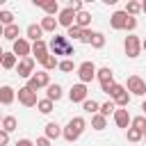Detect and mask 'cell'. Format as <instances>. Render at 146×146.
<instances>
[{
	"label": "cell",
	"instance_id": "40",
	"mask_svg": "<svg viewBox=\"0 0 146 146\" xmlns=\"http://www.w3.org/2000/svg\"><path fill=\"white\" fill-rule=\"evenodd\" d=\"M135 27H137V18H135V16H128V21H125V30L132 32Z\"/></svg>",
	"mask_w": 146,
	"mask_h": 146
},
{
	"label": "cell",
	"instance_id": "24",
	"mask_svg": "<svg viewBox=\"0 0 146 146\" xmlns=\"http://www.w3.org/2000/svg\"><path fill=\"white\" fill-rule=\"evenodd\" d=\"M130 128H135V130H139V132L146 135V116H144V114L132 116V119H130Z\"/></svg>",
	"mask_w": 146,
	"mask_h": 146
},
{
	"label": "cell",
	"instance_id": "11",
	"mask_svg": "<svg viewBox=\"0 0 146 146\" xmlns=\"http://www.w3.org/2000/svg\"><path fill=\"white\" fill-rule=\"evenodd\" d=\"M87 84H82V82H78V84H73L71 87V91H68V98H71V103H84L87 100Z\"/></svg>",
	"mask_w": 146,
	"mask_h": 146
},
{
	"label": "cell",
	"instance_id": "49",
	"mask_svg": "<svg viewBox=\"0 0 146 146\" xmlns=\"http://www.w3.org/2000/svg\"><path fill=\"white\" fill-rule=\"evenodd\" d=\"M2 55H5V50H2V48H0V62H2Z\"/></svg>",
	"mask_w": 146,
	"mask_h": 146
},
{
	"label": "cell",
	"instance_id": "12",
	"mask_svg": "<svg viewBox=\"0 0 146 146\" xmlns=\"http://www.w3.org/2000/svg\"><path fill=\"white\" fill-rule=\"evenodd\" d=\"M57 25H64L66 30H68L71 25H75V11H73L71 7H64V9H59V16H57Z\"/></svg>",
	"mask_w": 146,
	"mask_h": 146
},
{
	"label": "cell",
	"instance_id": "9",
	"mask_svg": "<svg viewBox=\"0 0 146 146\" xmlns=\"http://www.w3.org/2000/svg\"><path fill=\"white\" fill-rule=\"evenodd\" d=\"M34 57H23V59H18V64H16V73L21 75V78H32V73H34Z\"/></svg>",
	"mask_w": 146,
	"mask_h": 146
},
{
	"label": "cell",
	"instance_id": "22",
	"mask_svg": "<svg viewBox=\"0 0 146 146\" xmlns=\"http://www.w3.org/2000/svg\"><path fill=\"white\" fill-rule=\"evenodd\" d=\"M0 125H2V130L9 135V132H14V130L18 128V121H16V116H2V123H0Z\"/></svg>",
	"mask_w": 146,
	"mask_h": 146
},
{
	"label": "cell",
	"instance_id": "44",
	"mask_svg": "<svg viewBox=\"0 0 146 146\" xmlns=\"http://www.w3.org/2000/svg\"><path fill=\"white\" fill-rule=\"evenodd\" d=\"M36 146H50V139L48 137H39L36 139Z\"/></svg>",
	"mask_w": 146,
	"mask_h": 146
},
{
	"label": "cell",
	"instance_id": "20",
	"mask_svg": "<svg viewBox=\"0 0 146 146\" xmlns=\"http://www.w3.org/2000/svg\"><path fill=\"white\" fill-rule=\"evenodd\" d=\"M46 98L52 100V103L59 100V98H62V87H59L57 82H55V84H48V87H46Z\"/></svg>",
	"mask_w": 146,
	"mask_h": 146
},
{
	"label": "cell",
	"instance_id": "26",
	"mask_svg": "<svg viewBox=\"0 0 146 146\" xmlns=\"http://www.w3.org/2000/svg\"><path fill=\"white\" fill-rule=\"evenodd\" d=\"M16 64H18V59H16L14 52H5L2 55V62H0L2 68H16Z\"/></svg>",
	"mask_w": 146,
	"mask_h": 146
},
{
	"label": "cell",
	"instance_id": "1",
	"mask_svg": "<svg viewBox=\"0 0 146 146\" xmlns=\"http://www.w3.org/2000/svg\"><path fill=\"white\" fill-rule=\"evenodd\" d=\"M48 52L50 55H75V50H73V43L66 39V34H55L52 36V41H50V46H48Z\"/></svg>",
	"mask_w": 146,
	"mask_h": 146
},
{
	"label": "cell",
	"instance_id": "45",
	"mask_svg": "<svg viewBox=\"0 0 146 146\" xmlns=\"http://www.w3.org/2000/svg\"><path fill=\"white\" fill-rule=\"evenodd\" d=\"M16 146H34V144H32L30 139H18V141H16Z\"/></svg>",
	"mask_w": 146,
	"mask_h": 146
},
{
	"label": "cell",
	"instance_id": "21",
	"mask_svg": "<svg viewBox=\"0 0 146 146\" xmlns=\"http://www.w3.org/2000/svg\"><path fill=\"white\" fill-rule=\"evenodd\" d=\"M27 39H32V43L34 41H39L41 36H43V30H41V25H36V23H32V25H27Z\"/></svg>",
	"mask_w": 146,
	"mask_h": 146
},
{
	"label": "cell",
	"instance_id": "51",
	"mask_svg": "<svg viewBox=\"0 0 146 146\" xmlns=\"http://www.w3.org/2000/svg\"><path fill=\"white\" fill-rule=\"evenodd\" d=\"M0 123H2V116H0Z\"/></svg>",
	"mask_w": 146,
	"mask_h": 146
},
{
	"label": "cell",
	"instance_id": "48",
	"mask_svg": "<svg viewBox=\"0 0 146 146\" xmlns=\"http://www.w3.org/2000/svg\"><path fill=\"white\" fill-rule=\"evenodd\" d=\"M141 48H144V50H146V39H144V41H141Z\"/></svg>",
	"mask_w": 146,
	"mask_h": 146
},
{
	"label": "cell",
	"instance_id": "10",
	"mask_svg": "<svg viewBox=\"0 0 146 146\" xmlns=\"http://www.w3.org/2000/svg\"><path fill=\"white\" fill-rule=\"evenodd\" d=\"M11 52L16 55V59H18V57H21V59H23V57H30V52H32V43H30L27 39H23V36H21V39H16V41H14Z\"/></svg>",
	"mask_w": 146,
	"mask_h": 146
},
{
	"label": "cell",
	"instance_id": "17",
	"mask_svg": "<svg viewBox=\"0 0 146 146\" xmlns=\"http://www.w3.org/2000/svg\"><path fill=\"white\" fill-rule=\"evenodd\" d=\"M112 116H114L116 128H128V125H130V119H132V116L128 114V110H121V107H119V110H116Z\"/></svg>",
	"mask_w": 146,
	"mask_h": 146
},
{
	"label": "cell",
	"instance_id": "15",
	"mask_svg": "<svg viewBox=\"0 0 146 146\" xmlns=\"http://www.w3.org/2000/svg\"><path fill=\"white\" fill-rule=\"evenodd\" d=\"M32 55H34V62H41V59L48 55V43H46L43 39L34 41V43H32Z\"/></svg>",
	"mask_w": 146,
	"mask_h": 146
},
{
	"label": "cell",
	"instance_id": "13",
	"mask_svg": "<svg viewBox=\"0 0 146 146\" xmlns=\"http://www.w3.org/2000/svg\"><path fill=\"white\" fill-rule=\"evenodd\" d=\"M34 5L41 7V9L46 11V16H55V14H59V2H57V0H48V2H43V0H34Z\"/></svg>",
	"mask_w": 146,
	"mask_h": 146
},
{
	"label": "cell",
	"instance_id": "43",
	"mask_svg": "<svg viewBox=\"0 0 146 146\" xmlns=\"http://www.w3.org/2000/svg\"><path fill=\"white\" fill-rule=\"evenodd\" d=\"M7 144H9V135L0 128V146H7Z\"/></svg>",
	"mask_w": 146,
	"mask_h": 146
},
{
	"label": "cell",
	"instance_id": "35",
	"mask_svg": "<svg viewBox=\"0 0 146 146\" xmlns=\"http://www.w3.org/2000/svg\"><path fill=\"white\" fill-rule=\"evenodd\" d=\"M123 91H125V87H123V84H116V82H114V84L110 87V91H107V96H110V98L114 100V98H119V96H121Z\"/></svg>",
	"mask_w": 146,
	"mask_h": 146
},
{
	"label": "cell",
	"instance_id": "46",
	"mask_svg": "<svg viewBox=\"0 0 146 146\" xmlns=\"http://www.w3.org/2000/svg\"><path fill=\"white\" fill-rule=\"evenodd\" d=\"M141 11H144V14H146V0H144V2H141Z\"/></svg>",
	"mask_w": 146,
	"mask_h": 146
},
{
	"label": "cell",
	"instance_id": "19",
	"mask_svg": "<svg viewBox=\"0 0 146 146\" xmlns=\"http://www.w3.org/2000/svg\"><path fill=\"white\" fill-rule=\"evenodd\" d=\"M2 36H5V39H9V41L14 43L16 39H21V27H18L16 23H14V25H7V27H5V32H2Z\"/></svg>",
	"mask_w": 146,
	"mask_h": 146
},
{
	"label": "cell",
	"instance_id": "32",
	"mask_svg": "<svg viewBox=\"0 0 146 146\" xmlns=\"http://www.w3.org/2000/svg\"><path fill=\"white\" fill-rule=\"evenodd\" d=\"M36 110H39L41 114H50V112H52V100H48V98H41V100L36 103Z\"/></svg>",
	"mask_w": 146,
	"mask_h": 146
},
{
	"label": "cell",
	"instance_id": "34",
	"mask_svg": "<svg viewBox=\"0 0 146 146\" xmlns=\"http://www.w3.org/2000/svg\"><path fill=\"white\" fill-rule=\"evenodd\" d=\"M0 25H2V27L14 25V14H11V11H7V9H2V11H0Z\"/></svg>",
	"mask_w": 146,
	"mask_h": 146
},
{
	"label": "cell",
	"instance_id": "41",
	"mask_svg": "<svg viewBox=\"0 0 146 146\" xmlns=\"http://www.w3.org/2000/svg\"><path fill=\"white\" fill-rule=\"evenodd\" d=\"M68 7L78 14V11H82V0H71V2H68Z\"/></svg>",
	"mask_w": 146,
	"mask_h": 146
},
{
	"label": "cell",
	"instance_id": "18",
	"mask_svg": "<svg viewBox=\"0 0 146 146\" xmlns=\"http://www.w3.org/2000/svg\"><path fill=\"white\" fill-rule=\"evenodd\" d=\"M75 25L80 27V30H89V25H91V14L89 11H78L75 14Z\"/></svg>",
	"mask_w": 146,
	"mask_h": 146
},
{
	"label": "cell",
	"instance_id": "50",
	"mask_svg": "<svg viewBox=\"0 0 146 146\" xmlns=\"http://www.w3.org/2000/svg\"><path fill=\"white\" fill-rule=\"evenodd\" d=\"M2 32H5V27H2V25H0V36H2Z\"/></svg>",
	"mask_w": 146,
	"mask_h": 146
},
{
	"label": "cell",
	"instance_id": "6",
	"mask_svg": "<svg viewBox=\"0 0 146 146\" xmlns=\"http://www.w3.org/2000/svg\"><path fill=\"white\" fill-rule=\"evenodd\" d=\"M78 78H80V82L82 84H87V82H91L94 78H96V64L94 62H82L80 66H78Z\"/></svg>",
	"mask_w": 146,
	"mask_h": 146
},
{
	"label": "cell",
	"instance_id": "39",
	"mask_svg": "<svg viewBox=\"0 0 146 146\" xmlns=\"http://www.w3.org/2000/svg\"><path fill=\"white\" fill-rule=\"evenodd\" d=\"M57 68L64 71V73H71V71L75 68V64H73L71 59H62V62H57Z\"/></svg>",
	"mask_w": 146,
	"mask_h": 146
},
{
	"label": "cell",
	"instance_id": "28",
	"mask_svg": "<svg viewBox=\"0 0 146 146\" xmlns=\"http://www.w3.org/2000/svg\"><path fill=\"white\" fill-rule=\"evenodd\" d=\"M89 46H91V48H96V50H100V48L105 46V34H103V32H94V34H91Z\"/></svg>",
	"mask_w": 146,
	"mask_h": 146
},
{
	"label": "cell",
	"instance_id": "36",
	"mask_svg": "<svg viewBox=\"0 0 146 146\" xmlns=\"http://www.w3.org/2000/svg\"><path fill=\"white\" fill-rule=\"evenodd\" d=\"M128 103H130V94H128V91H123L119 98H114V105H116V107H121V110H123V107H128Z\"/></svg>",
	"mask_w": 146,
	"mask_h": 146
},
{
	"label": "cell",
	"instance_id": "37",
	"mask_svg": "<svg viewBox=\"0 0 146 146\" xmlns=\"http://www.w3.org/2000/svg\"><path fill=\"white\" fill-rule=\"evenodd\" d=\"M139 139H144V132H139V130H135V128H128V141H130V144H137Z\"/></svg>",
	"mask_w": 146,
	"mask_h": 146
},
{
	"label": "cell",
	"instance_id": "33",
	"mask_svg": "<svg viewBox=\"0 0 146 146\" xmlns=\"http://www.w3.org/2000/svg\"><path fill=\"white\" fill-rule=\"evenodd\" d=\"M98 107H100V105H98V103H96L94 98H91V100L87 98V100L82 103V110H84V112H89L91 116H94V114H98Z\"/></svg>",
	"mask_w": 146,
	"mask_h": 146
},
{
	"label": "cell",
	"instance_id": "5",
	"mask_svg": "<svg viewBox=\"0 0 146 146\" xmlns=\"http://www.w3.org/2000/svg\"><path fill=\"white\" fill-rule=\"evenodd\" d=\"M16 98H18V103L25 105V107H36V103H39L36 91H32L30 87H21V89L16 91Z\"/></svg>",
	"mask_w": 146,
	"mask_h": 146
},
{
	"label": "cell",
	"instance_id": "3",
	"mask_svg": "<svg viewBox=\"0 0 146 146\" xmlns=\"http://www.w3.org/2000/svg\"><path fill=\"white\" fill-rule=\"evenodd\" d=\"M48 84H50V75L46 71H36V73H32V78H27V84L25 87H30L32 91H39V89H43Z\"/></svg>",
	"mask_w": 146,
	"mask_h": 146
},
{
	"label": "cell",
	"instance_id": "2",
	"mask_svg": "<svg viewBox=\"0 0 146 146\" xmlns=\"http://www.w3.org/2000/svg\"><path fill=\"white\" fill-rule=\"evenodd\" d=\"M84 128H87V121H84L82 116H73V119L66 123V128L62 130V137H64L66 141H78L80 135L84 132Z\"/></svg>",
	"mask_w": 146,
	"mask_h": 146
},
{
	"label": "cell",
	"instance_id": "27",
	"mask_svg": "<svg viewBox=\"0 0 146 146\" xmlns=\"http://www.w3.org/2000/svg\"><path fill=\"white\" fill-rule=\"evenodd\" d=\"M39 64H41V66H43V71L48 73V71H52V68H57V57L48 52V55H46V57H43V59H41Z\"/></svg>",
	"mask_w": 146,
	"mask_h": 146
},
{
	"label": "cell",
	"instance_id": "52",
	"mask_svg": "<svg viewBox=\"0 0 146 146\" xmlns=\"http://www.w3.org/2000/svg\"><path fill=\"white\" fill-rule=\"evenodd\" d=\"M144 139H146V135H144Z\"/></svg>",
	"mask_w": 146,
	"mask_h": 146
},
{
	"label": "cell",
	"instance_id": "16",
	"mask_svg": "<svg viewBox=\"0 0 146 146\" xmlns=\"http://www.w3.org/2000/svg\"><path fill=\"white\" fill-rule=\"evenodd\" d=\"M14 100H16V89L9 84L0 87V105H11Z\"/></svg>",
	"mask_w": 146,
	"mask_h": 146
},
{
	"label": "cell",
	"instance_id": "31",
	"mask_svg": "<svg viewBox=\"0 0 146 146\" xmlns=\"http://www.w3.org/2000/svg\"><path fill=\"white\" fill-rule=\"evenodd\" d=\"M128 16H137L139 11H141V2H137V0H130L128 5H125V9H123Z\"/></svg>",
	"mask_w": 146,
	"mask_h": 146
},
{
	"label": "cell",
	"instance_id": "47",
	"mask_svg": "<svg viewBox=\"0 0 146 146\" xmlns=\"http://www.w3.org/2000/svg\"><path fill=\"white\" fill-rule=\"evenodd\" d=\"M141 110H144V116H146V100L141 103Z\"/></svg>",
	"mask_w": 146,
	"mask_h": 146
},
{
	"label": "cell",
	"instance_id": "7",
	"mask_svg": "<svg viewBox=\"0 0 146 146\" xmlns=\"http://www.w3.org/2000/svg\"><path fill=\"white\" fill-rule=\"evenodd\" d=\"M96 78H98V82H100V89L107 94V91H110V87L114 84V73H112V68H110V66L96 68Z\"/></svg>",
	"mask_w": 146,
	"mask_h": 146
},
{
	"label": "cell",
	"instance_id": "29",
	"mask_svg": "<svg viewBox=\"0 0 146 146\" xmlns=\"http://www.w3.org/2000/svg\"><path fill=\"white\" fill-rule=\"evenodd\" d=\"M91 128H94V130H105V128H107V119H105L103 114H94V116H91Z\"/></svg>",
	"mask_w": 146,
	"mask_h": 146
},
{
	"label": "cell",
	"instance_id": "38",
	"mask_svg": "<svg viewBox=\"0 0 146 146\" xmlns=\"http://www.w3.org/2000/svg\"><path fill=\"white\" fill-rule=\"evenodd\" d=\"M66 39H78V41H80V39H82V30H80L78 25H71L68 32H66Z\"/></svg>",
	"mask_w": 146,
	"mask_h": 146
},
{
	"label": "cell",
	"instance_id": "8",
	"mask_svg": "<svg viewBox=\"0 0 146 146\" xmlns=\"http://www.w3.org/2000/svg\"><path fill=\"white\" fill-rule=\"evenodd\" d=\"M125 91H130V96H144L146 94V82L139 75H130L125 82Z\"/></svg>",
	"mask_w": 146,
	"mask_h": 146
},
{
	"label": "cell",
	"instance_id": "14",
	"mask_svg": "<svg viewBox=\"0 0 146 146\" xmlns=\"http://www.w3.org/2000/svg\"><path fill=\"white\" fill-rule=\"evenodd\" d=\"M125 21H128V14H125V11H114V14L110 16L112 30H125Z\"/></svg>",
	"mask_w": 146,
	"mask_h": 146
},
{
	"label": "cell",
	"instance_id": "23",
	"mask_svg": "<svg viewBox=\"0 0 146 146\" xmlns=\"http://www.w3.org/2000/svg\"><path fill=\"white\" fill-rule=\"evenodd\" d=\"M46 137H48V139H57V137H62V128H59L55 121L46 123Z\"/></svg>",
	"mask_w": 146,
	"mask_h": 146
},
{
	"label": "cell",
	"instance_id": "30",
	"mask_svg": "<svg viewBox=\"0 0 146 146\" xmlns=\"http://www.w3.org/2000/svg\"><path fill=\"white\" fill-rule=\"evenodd\" d=\"M116 112V105H114V100H107V103H103L100 107H98V114H103L105 119L110 116V114H114Z\"/></svg>",
	"mask_w": 146,
	"mask_h": 146
},
{
	"label": "cell",
	"instance_id": "42",
	"mask_svg": "<svg viewBox=\"0 0 146 146\" xmlns=\"http://www.w3.org/2000/svg\"><path fill=\"white\" fill-rule=\"evenodd\" d=\"M91 34H94L91 30H82V39H80V41H82V43H89V41H91Z\"/></svg>",
	"mask_w": 146,
	"mask_h": 146
},
{
	"label": "cell",
	"instance_id": "25",
	"mask_svg": "<svg viewBox=\"0 0 146 146\" xmlns=\"http://www.w3.org/2000/svg\"><path fill=\"white\" fill-rule=\"evenodd\" d=\"M41 30L43 32H55V27H57V18L55 16H46V18H41Z\"/></svg>",
	"mask_w": 146,
	"mask_h": 146
},
{
	"label": "cell",
	"instance_id": "4",
	"mask_svg": "<svg viewBox=\"0 0 146 146\" xmlns=\"http://www.w3.org/2000/svg\"><path fill=\"white\" fill-rule=\"evenodd\" d=\"M123 48H125V55H128L130 59H135V57H139V52H141V39H139L137 34H130V36H125Z\"/></svg>",
	"mask_w": 146,
	"mask_h": 146
}]
</instances>
